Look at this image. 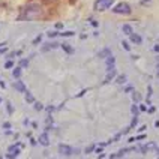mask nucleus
<instances>
[{"mask_svg": "<svg viewBox=\"0 0 159 159\" xmlns=\"http://www.w3.org/2000/svg\"><path fill=\"white\" fill-rule=\"evenodd\" d=\"M41 15V8L38 5H29L24 8V11L21 12L20 20H35Z\"/></svg>", "mask_w": 159, "mask_h": 159, "instance_id": "nucleus-1", "label": "nucleus"}, {"mask_svg": "<svg viewBox=\"0 0 159 159\" xmlns=\"http://www.w3.org/2000/svg\"><path fill=\"white\" fill-rule=\"evenodd\" d=\"M113 3H114V0H96L95 5H93V9L98 11V12H104V11H107Z\"/></svg>", "mask_w": 159, "mask_h": 159, "instance_id": "nucleus-2", "label": "nucleus"}, {"mask_svg": "<svg viewBox=\"0 0 159 159\" xmlns=\"http://www.w3.org/2000/svg\"><path fill=\"white\" fill-rule=\"evenodd\" d=\"M113 12L114 14H123V15H128V14H131L132 12V9H131V5H128V3H119V5H116L114 8H113Z\"/></svg>", "mask_w": 159, "mask_h": 159, "instance_id": "nucleus-3", "label": "nucleus"}, {"mask_svg": "<svg viewBox=\"0 0 159 159\" xmlns=\"http://www.w3.org/2000/svg\"><path fill=\"white\" fill-rule=\"evenodd\" d=\"M18 147H24V144H21V143H17V144H14V146H11L8 150V155H6V158L8 159H15L20 155V149Z\"/></svg>", "mask_w": 159, "mask_h": 159, "instance_id": "nucleus-4", "label": "nucleus"}, {"mask_svg": "<svg viewBox=\"0 0 159 159\" xmlns=\"http://www.w3.org/2000/svg\"><path fill=\"white\" fill-rule=\"evenodd\" d=\"M59 153L63 156H71L72 153H75V150H72L71 146H66V144H59Z\"/></svg>", "mask_w": 159, "mask_h": 159, "instance_id": "nucleus-5", "label": "nucleus"}, {"mask_svg": "<svg viewBox=\"0 0 159 159\" xmlns=\"http://www.w3.org/2000/svg\"><path fill=\"white\" fill-rule=\"evenodd\" d=\"M105 63H107V71H113V69H114V65H116L114 56H113V54H111V56H108Z\"/></svg>", "mask_w": 159, "mask_h": 159, "instance_id": "nucleus-6", "label": "nucleus"}, {"mask_svg": "<svg viewBox=\"0 0 159 159\" xmlns=\"http://www.w3.org/2000/svg\"><path fill=\"white\" fill-rule=\"evenodd\" d=\"M140 149V152L141 153H146V152L149 150H153V149H156V143H147V144H144V146H141V147H138Z\"/></svg>", "mask_w": 159, "mask_h": 159, "instance_id": "nucleus-7", "label": "nucleus"}, {"mask_svg": "<svg viewBox=\"0 0 159 159\" xmlns=\"http://www.w3.org/2000/svg\"><path fill=\"white\" fill-rule=\"evenodd\" d=\"M14 89H17L18 92H21V93H26L27 92L26 84H24L23 81H15V83H14Z\"/></svg>", "mask_w": 159, "mask_h": 159, "instance_id": "nucleus-8", "label": "nucleus"}, {"mask_svg": "<svg viewBox=\"0 0 159 159\" xmlns=\"http://www.w3.org/2000/svg\"><path fill=\"white\" fill-rule=\"evenodd\" d=\"M39 143H41L42 146H45V147H47V146L50 144V138H48V134H47V132L42 134V135L39 137Z\"/></svg>", "mask_w": 159, "mask_h": 159, "instance_id": "nucleus-9", "label": "nucleus"}, {"mask_svg": "<svg viewBox=\"0 0 159 159\" xmlns=\"http://www.w3.org/2000/svg\"><path fill=\"white\" fill-rule=\"evenodd\" d=\"M129 38H131V41H132L134 44L140 45L143 42V38L140 35H137V33H132V35H129Z\"/></svg>", "mask_w": 159, "mask_h": 159, "instance_id": "nucleus-10", "label": "nucleus"}, {"mask_svg": "<svg viewBox=\"0 0 159 159\" xmlns=\"http://www.w3.org/2000/svg\"><path fill=\"white\" fill-rule=\"evenodd\" d=\"M114 77H116V71H114V69H113V71H108V72H107L105 80H104V84L110 83V81H113V80H114Z\"/></svg>", "mask_w": 159, "mask_h": 159, "instance_id": "nucleus-11", "label": "nucleus"}, {"mask_svg": "<svg viewBox=\"0 0 159 159\" xmlns=\"http://www.w3.org/2000/svg\"><path fill=\"white\" fill-rule=\"evenodd\" d=\"M56 47H59L57 44H45L42 48H41V51L42 53H47V51H50V50H53V48H56Z\"/></svg>", "mask_w": 159, "mask_h": 159, "instance_id": "nucleus-12", "label": "nucleus"}, {"mask_svg": "<svg viewBox=\"0 0 159 159\" xmlns=\"http://www.w3.org/2000/svg\"><path fill=\"white\" fill-rule=\"evenodd\" d=\"M26 101L29 102V104H35V98H33V95L30 93V92H26Z\"/></svg>", "mask_w": 159, "mask_h": 159, "instance_id": "nucleus-13", "label": "nucleus"}, {"mask_svg": "<svg viewBox=\"0 0 159 159\" xmlns=\"http://www.w3.org/2000/svg\"><path fill=\"white\" fill-rule=\"evenodd\" d=\"M21 69H23V68H21V66H18V68H15V69H14V72H12V75H14V78H20V77H21Z\"/></svg>", "mask_w": 159, "mask_h": 159, "instance_id": "nucleus-14", "label": "nucleus"}, {"mask_svg": "<svg viewBox=\"0 0 159 159\" xmlns=\"http://www.w3.org/2000/svg\"><path fill=\"white\" fill-rule=\"evenodd\" d=\"M108 56H111V50H110V48H104V50L99 53V57H108Z\"/></svg>", "mask_w": 159, "mask_h": 159, "instance_id": "nucleus-15", "label": "nucleus"}, {"mask_svg": "<svg viewBox=\"0 0 159 159\" xmlns=\"http://www.w3.org/2000/svg\"><path fill=\"white\" fill-rule=\"evenodd\" d=\"M123 32L126 33V35H132V33H134V29L129 26V24H125V26H123Z\"/></svg>", "mask_w": 159, "mask_h": 159, "instance_id": "nucleus-16", "label": "nucleus"}, {"mask_svg": "<svg viewBox=\"0 0 159 159\" xmlns=\"http://www.w3.org/2000/svg\"><path fill=\"white\" fill-rule=\"evenodd\" d=\"M62 48H63V50H65V51H66L68 54H72V53H74V48H72V47H69L68 44H63Z\"/></svg>", "mask_w": 159, "mask_h": 159, "instance_id": "nucleus-17", "label": "nucleus"}, {"mask_svg": "<svg viewBox=\"0 0 159 159\" xmlns=\"http://www.w3.org/2000/svg\"><path fill=\"white\" fill-rule=\"evenodd\" d=\"M137 123H138V119H137V116H134V119H132V122H131V125H129V128H128V131H129V129H134V128L137 126Z\"/></svg>", "mask_w": 159, "mask_h": 159, "instance_id": "nucleus-18", "label": "nucleus"}, {"mask_svg": "<svg viewBox=\"0 0 159 159\" xmlns=\"http://www.w3.org/2000/svg\"><path fill=\"white\" fill-rule=\"evenodd\" d=\"M11 68H14V62H12V59L6 60V63H5V69H11Z\"/></svg>", "mask_w": 159, "mask_h": 159, "instance_id": "nucleus-19", "label": "nucleus"}, {"mask_svg": "<svg viewBox=\"0 0 159 159\" xmlns=\"http://www.w3.org/2000/svg\"><path fill=\"white\" fill-rule=\"evenodd\" d=\"M6 110H8V114L9 116L14 113V107H12V104H11V102H8V104H6Z\"/></svg>", "mask_w": 159, "mask_h": 159, "instance_id": "nucleus-20", "label": "nucleus"}, {"mask_svg": "<svg viewBox=\"0 0 159 159\" xmlns=\"http://www.w3.org/2000/svg\"><path fill=\"white\" fill-rule=\"evenodd\" d=\"M33 107H35V110H36V111H42V108H44L41 102H35V104H33Z\"/></svg>", "mask_w": 159, "mask_h": 159, "instance_id": "nucleus-21", "label": "nucleus"}, {"mask_svg": "<svg viewBox=\"0 0 159 159\" xmlns=\"http://www.w3.org/2000/svg\"><path fill=\"white\" fill-rule=\"evenodd\" d=\"M116 81H117L119 84L125 83V81H126V75H120V77H117V78H116Z\"/></svg>", "mask_w": 159, "mask_h": 159, "instance_id": "nucleus-22", "label": "nucleus"}, {"mask_svg": "<svg viewBox=\"0 0 159 159\" xmlns=\"http://www.w3.org/2000/svg\"><path fill=\"white\" fill-rule=\"evenodd\" d=\"M131 111H132L134 116H138V111H140V108H138L137 105H132V107H131Z\"/></svg>", "mask_w": 159, "mask_h": 159, "instance_id": "nucleus-23", "label": "nucleus"}, {"mask_svg": "<svg viewBox=\"0 0 159 159\" xmlns=\"http://www.w3.org/2000/svg\"><path fill=\"white\" fill-rule=\"evenodd\" d=\"M96 147H98V144H92V146H90V147H87V149H86L84 152H86V153H92V152L95 150Z\"/></svg>", "mask_w": 159, "mask_h": 159, "instance_id": "nucleus-24", "label": "nucleus"}, {"mask_svg": "<svg viewBox=\"0 0 159 159\" xmlns=\"http://www.w3.org/2000/svg\"><path fill=\"white\" fill-rule=\"evenodd\" d=\"M27 63H29V60H27V59H21V60H20V66H21V68H26Z\"/></svg>", "mask_w": 159, "mask_h": 159, "instance_id": "nucleus-25", "label": "nucleus"}, {"mask_svg": "<svg viewBox=\"0 0 159 159\" xmlns=\"http://www.w3.org/2000/svg\"><path fill=\"white\" fill-rule=\"evenodd\" d=\"M72 35H74V32H63V33H59V36H65V38L72 36Z\"/></svg>", "mask_w": 159, "mask_h": 159, "instance_id": "nucleus-26", "label": "nucleus"}, {"mask_svg": "<svg viewBox=\"0 0 159 159\" xmlns=\"http://www.w3.org/2000/svg\"><path fill=\"white\" fill-rule=\"evenodd\" d=\"M41 39H42V35H39V36H38V38L35 39V41H33V45H38L39 42H41Z\"/></svg>", "mask_w": 159, "mask_h": 159, "instance_id": "nucleus-27", "label": "nucleus"}, {"mask_svg": "<svg viewBox=\"0 0 159 159\" xmlns=\"http://www.w3.org/2000/svg\"><path fill=\"white\" fill-rule=\"evenodd\" d=\"M56 36H59V32H50L48 33V38H56Z\"/></svg>", "mask_w": 159, "mask_h": 159, "instance_id": "nucleus-28", "label": "nucleus"}, {"mask_svg": "<svg viewBox=\"0 0 159 159\" xmlns=\"http://www.w3.org/2000/svg\"><path fill=\"white\" fill-rule=\"evenodd\" d=\"M45 122H47L48 125H53V119H51V116H48V117L45 119Z\"/></svg>", "mask_w": 159, "mask_h": 159, "instance_id": "nucleus-29", "label": "nucleus"}, {"mask_svg": "<svg viewBox=\"0 0 159 159\" xmlns=\"http://www.w3.org/2000/svg\"><path fill=\"white\" fill-rule=\"evenodd\" d=\"M155 111H156V108H155V107H150V108L147 110V113H149V114H153Z\"/></svg>", "mask_w": 159, "mask_h": 159, "instance_id": "nucleus-30", "label": "nucleus"}, {"mask_svg": "<svg viewBox=\"0 0 159 159\" xmlns=\"http://www.w3.org/2000/svg\"><path fill=\"white\" fill-rule=\"evenodd\" d=\"M144 138H146V134H143V135H138V137H135V140H138V141H140V140H144Z\"/></svg>", "mask_w": 159, "mask_h": 159, "instance_id": "nucleus-31", "label": "nucleus"}, {"mask_svg": "<svg viewBox=\"0 0 159 159\" xmlns=\"http://www.w3.org/2000/svg\"><path fill=\"white\" fill-rule=\"evenodd\" d=\"M30 144H32V146H36V144H38V141H36L35 138H32V137H30Z\"/></svg>", "mask_w": 159, "mask_h": 159, "instance_id": "nucleus-32", "label": "nucleus"}, {"mask_svg": "<svg viewBox=\"0 0 159 159\" xmlns=\"http://www.w3.org/2000/svg\"><path fill=\"white\" fill-rule=\"evenodd\" d=\"M3 128H5V129H9V128H11V123H9V122H5V123H3Z\"/></svg>", "mask_w": 159, "mask_h": 159, "instance_id": "nucleus-33", "label": "nucleus"}, {"mask_svg": "<svg viewBox=\"0 0 159 159\" xmlns=\"http://www.w3.org/2000/svg\"><path fill=\"white\" fill-rule=\"evenodd\" d=\"M125 92H126V93L132 92V86H128V87H125Z\"/></svg>", "mask_w": 159, "mask_h": 159, "instance_id": "nucleus-34", "label": "nucleus"}, {"mask_svg": "<svg viewBox=\"0 0 159 159\" xmlns=\"http://www.w3.org/2000/svg\"><path fill=\"white\" fill-rule=\"evenodd\" d=\"M47 111H48V113L54 111V107H53V105H48V107H47Z\"/></svg>", "mask_w": 159, "mask_h": 159, "instance_id": "nucleus-35", "label": "nucleus"}, {"mask_svg": "<svg viewBox=\"0 0 159 159\" xmlns=\"http://www.w3.org/2000/svg\"><path fill=\"white\" fill-rule=\"evenodd\" d=\"M140 111H143V113H144V111H147V107H146V105H140Z\"/></svg>", "mask_w": 159, "mask_h": 159, "instance_id": "nucleus-36", "label": "nucleus"}, {"mask_svg": "<svg viewBox=\"0 0 159 159\" xmlns=\"http://www.w3.org/2000/svg\"><path fill=\"white\" fill-rule=\"evenodd\" d=\"M140 99V95L138 93H134V101H138Z\"/></svg>", "mask_w": 159, "mask_h": 159, "instance_id": "nucleus-37", "label": "nucleus"}, {"mask_svg": "<svg viewBox=\"0 0 159 159\" xmlns=\"http://www.w3.org/2000/svg\"><path fill=\"white\" fill-rule=\"evenodd\" d=\"M3 53H6V47H2L0 48V54H3Z\"/></svg>", "mask_w": 159, "mask_h": 159, "instance_id": "nucleus-38", "label": "nucleus"}, {"mask_svg": "<svg viewBox=\"0 0 159 159\" xmlns=\"http://www.w3.org/2000/svg\"><path fill=\"white\" fill-rule=\"evenodd\" d=\"M153 51H155V53H159V45H156V47H153Z\"/></svg>", "mask_w": 159, "mask_h": 159, "instance_id": "nucleus-39", "label": "nucleus"}, {"mask_svg": "<svg viewBox=\"0 0 159 159\" xmlns=\"http://www.w3.org/2000/svg\"><path fill=\"white\" fill-rule=\"evenodd\" d=\"M62 27H63L62 23H57V24H56V29H62Z\"/></svg>", "mask_w": 159, "mask_h": 159, "instance_id": "nucleus-40", "label": "nucleus"}, {"mask_svg": "<svg viewBox=\"0 0 159 159\" xmlns=\"http://www.w3.org/2000/svg\"><path fill=\"white\" fill-rule=\"evenodd\" d=\"M0 87H2V89H5V87H6V84H5L3 81H0Z\"/></svg>", "mask_w": 159, "mask_h": 159, "instance_id": "nucleus-41", "label": "nucleus"}, {"mask_svg": "<svg viewBox=\"0 0 159 159\" xmlns=\"http://www.w3.org/2000/svg\"><path fill=\"white\" fill-rule=\"evenodd\" d=\"M32 128H35L36 129V128H38V123H36V122H32Z\"/></svg>", "mask_w": 159, "mask_h": 159, "instance_id": "nucleus-42", "label": "nucleus"}, {"mask_svg": "<svg viewBox=\"0 0 159 159\" xmlns=\"http://www.w3.org/2000/svg\"><path fill=\"white\" fill-rule=\"evenodd\" d=\"M15 54H17V56H21V54H23V51H21V50H18V51H15Z\"/></svg>", "mask_w": 159, "mask_h": 159, "instance_id": "nucleus-43", "label": "nucleus"}, {"mask_svg": "<svg viewBox=\"0 0 159 159\" xmlns=\"http://www.w3.org/2000/svg\"><path fill=\"white\" fill-rule=\"evenodd\" d=\"M155 126H156V128H159V120L156 122V125H155Z\"/></svg>", "mask_w": 159, "mask_h": 159, "instance_id": "nucleus-44", "label": "nucleus"}, {"mask_svg": "<svg viewBox=\"0 0 159 159\" xmlns=\"http://www.w3.org/2000/svg\"><path fill=\"white\" fill-rule=\"evenodd\" d=\"M158 75H159V66H158Z\"/></svg>", "mask_w": 159, "mask_h": 159, "instance_id": "nucleus-45", "label": "nucleus"}, {"mask_svg": "<svg viewBox=\"0 0 159 159\" xmlns=\"http://www.w3.org/2000/svg\"><path fill=\"white\" fill-rule=\"evenodd\" d=\"M0 104H2V98H0Z\"/></svg>", "mask_w": 159, "mask_h": 159, "instance_id": "nucleus-46", "label": "nucleus"}]
</instances>
